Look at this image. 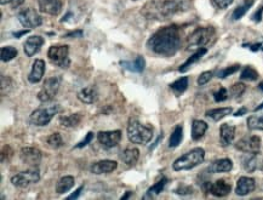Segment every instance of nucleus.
<instances>
[{
  "mask_svg": "<svg viewBox=\"0 0 263 200\" xmlns=\"http://www.w3.org/2000/svg\"><path fill=\"white\" fill-rule=\"evenodd\" d=\"M82 114L80 113H74V114H70V115H66V116H61L59 118V123H61L62 126L64 127H77L79 125L80 123H82Z\"/></svg>",
  "mask_w": 263,
  "mask_h": 200,
  "instance_id": "29",
  "label": "nucleus"
},
{
  "mask_svg": "<svg viewBox=\"0 0 263 200\" xmlns=\"http://www.w3.org/2000/svg\"><path fill=\"white\" fill-rule=\"evenodd\" d=\"M18 51L14 46H2L0 50V58L2 62H10L17 56Z\"/></svg>",
  "mask_w": 263,
  "mask_h": 200,
  "instance_id": "33",
  "label": "nucleus"
},
{
  "mask_svg": "<svg viewBox=\"0 0 263 200\" xmlns=\"http://www.w3.org/2000/svg\"><path fill=\"white\" fill-rule=\"evenodd\" d=\"M83 189H84V186H80L79 188H78L77 191L74 192V193H73V194H70V196L68 197V199H77L78 197L80 196V193H82V191H83Z\"/></svg>",
  "mask_w": 263,
  "mask_h": 200,
  "instance_id": "49",
  "label": "nucleus"
},
{
  "mask_svg": "<svg viewBox=\"0 0 263 200\" xmlns=\"http://www.w3.org/2000/svg\"><path fill=\"white\" fill-rule=\"evenodd\" d=\"M59 111V106L57 103L45 102L41 107L36 108L32 112L29 116V123L35 126H46Z\"/></svg>",
  "mask_w": 263,
  "mask_h": 200,
  "instance_id": "4",
  "label": "nucleus"
},
{
  "mask_svg": "<svg viewBox=\"0 0 263 200\" xmlns=\"http://www.w3.org/2000/svg\"><path fill=\"white\" fill-rule=\"evenodd\" d=\"M39 9L41 12L48 15L57 16L62 11V1L61 0H38Z\"/></svg>",
  "mask_w": 263,
  "mask_h": 200,
  "instance_id": "15",
  "label": "nucleus"
},
{
  "mask_svg": "<svg viewBox=\"0 0 263 200\" xmlns=\"http://www.w3.org/2000/svg\"><path fill=\"white\" fill-rule=\"evenodd\" d=\"M127 137L132 143L147 144L153 139V127L143 125L135 119H130L127 125Z\"/></svg>",
  "mask_w": 263,
  "mask_h": 200,
  "instance_id": "3",
  "label": "nucleus"
},
{
  "mask_svg": "<svg viewBox=\"0 0 263 200\" xmlns=\"http://www.w3.org/2000/svg\"><path fill=\"white\" fill-rule=\"evenodd\" d=\"M244 48H249L251 51H260L263 50V43H256V44H244Z\"/></svg>",
  "mask_w": 263,
  "mask_h": 200,
  "instance_id": "46",
  "label": "nucleus"
},
{
  "mask_svg": "<svg viewBox=\"0 0 263 200\" xmlns=\"http://www.w3.org/2000/svg\"><path fill=\"white\" fill-rule=\"evenodd\" d=\"M48 58L54 66L68 68L70 64L68 45H53L48 50Z\"/></svg>",
  "mask_w": 263,
  "mask_h": 200,
  "instance_id": "7",
  "label": "nucleus"
},
{
  "mask_svg": "<svg viewBox=\"0 0 263 200\" xmlns=\"http://www.w3.org/2000/svg\"><path fill=\"white\" fill-rule=\"evenodd\" d=\"M39 180H40V172L38 169H35V166H33L32 169H28V170L12 176L11 183L18 188H26L29 184L38 183Z\"/></svg>",
  "mask_w": 263,
  "mask_h": 200,
  "instance_id": "9",
  "label": "nucleus"
},
{
  "mask_svg": "<svg viewBox=\"0 0 263 200\" xmlns=\"http://www.w3.org/2000/svg\"><path fill=\"white\" fill-rule=\"evenodd\" d=\"M235 147L236 149L247 153V154H257L261 149V139L256 135L244 137L236 142Z\"/></svg>",
  "mask_w": 263,
  "mask_h": 200,
  "instance_id": "10",
  "label": "nucleus"
},
{
  "mask_svg": "<svg viewBox=\"0 0 263 200\" xmlns=\"http://www.w3.org/2000/svg\"><path fill=\"white\" fill-rule=\"evenodd\" d=\"M82 36L83 35V32L82 30H78V32H73V33H68V34H66L64 38H70V36Z\"/></svg>",
  "mask_w": 263,
  "mask_h": 200,
  "instance_id": "52",
  "label": "nucleus"
},
{
  "mask_svg": "<svg viewBox=\"0 0 263 200\" xmlns=\"http://www.w3.org/2000/svg\"><path fill=\"white\" fill-rule=\"evenodd\" d=\"M261 109H263V102L261 103V105H260V106H257V107L255 108V112H257V111H261Z\"/></svg>",
  "mask_w": 263,
  "mask_h": 200,
  "instance_id": "56",
  "label": "nucleus"
},
{
  "mask_svg": "<svg viewBox=\"0 0 263 200\" xmlns=\"http://www.w3.org/2000/svg\"><path fill=\"white\" fill-rule=\"evenodd\" d=\"M239 69H240V66H239V64H234V66H229V67H227V68L221 69V71L217 73V77L218 78H227L228 75L234 74V73L238 72Z\"/></svg>",
  "mask_w": 263,
  "mask_h": 200,
  "instance_id": "41",
  "label": "nucleus"
},
{
  "mask_svg": "<svg viewBox=\"0 0 263 200\" xmlns=\"http://www.w3.org/2000/svg\"><path fill=\"white\" fill-rule=\"evenodd\" d=\"M27 33H29V30H28V29H26V30H22V32L14 33V35H15V38H21V36H22V35H25V34H27Z\"/></svg>",
  "mask_w": 263,
  "mask_h": 200,
  "instance_id": "53",
  "label": "nucleus"
},
{
  "mask_svg": "<svg viewBox=\"0 0 263 200\" xmlns=\"http://www.w3.org/2000/svg\"><path fill=\"white\" fill-rule=\"evenodd\" d=\"M259 89L261 90L262 92H263V82H261V83H260V84H259Z\"/></svg>",
  "mask_w": 263,
  "mask_h": 200,
  "instance_id": "57",
  "label": "nucleus"
},
{
  "mask_svg": "<svg viewBox=\"0 0 263 200\" xmlns=\"http://www.w3.org/2000/svg\"><path fill=\"white\" fill-rule=\"evenodd\" d=\"M123 132L120 130H113V131H100L97 134V140L103 147L113 148L118 145L121 141Z\"/></svg>",
  "mask_w": 263,
  "mask_h": 200,
  "instance_id": "12",
  "label": "nucleus"
},
{
  "mask_svg": "<svg viewBox=\"0 0 263 200\" xmlns=\"http://www.w3.org/2000/svg\"><path fill=\"white\" fill-rule=\"evenodd\" d=\"M259 78V73L255 71L252 67H245V68L241 71L240 74V79L243 80H250V82H254V80H257Z\"/></svg>",
  "mask_w": 263,
  "mask_h": 200,
  "instance_id": "38",
  "label": "nucleus"
},
{
  "mask_svg": "<svg viewBox=\"0 0 263 200\" xmlns=\"http://www.w3.org/2000/svg\"><path fill=\"white\" fill-rule=\"evenodd\" d=\"M120 66L123 68L127 69L130 72L134 73H142L146 68V61L142 56H137L136 59L134 62L131 61H121Z\"/></svg>",
  "mask_w": 263,
  "mask_h": 200,
  "instance_id": "23",
  "label": "nucleus"
},
{
  "mask_svg": "<svg viewBox=\"0 0 263 200\" xmlns=\"http://www.w3.org/2000/svg\"><path fill=\"white\" fill-rule=\"evenodd\" d=\"M213 77V73L207 71V72H203L202 74L199 75V78H198V85H205L206 83H209L211 79H212Z\"/></svg>",
  "mask_w": 263,
  "mask_h": 200,
  "instance_id": "44",
  "label": "nucleus"
},
{
  "mask_svg": "<svg viewBox=\"0 0 263 200\" xmlns=\"http://www.w3.org/2000/svg\"><path fill=\"white\" fill-rule=\"evenodd\" d=\"M244 168H245L246 171L249 172H254L257 168V159H256V154H250V157H247L244 159L243 163Z\"/></svg>",
  "mask_w": 263,
  "mask_h": 200,
  "instance_id": "39",
  "label": "nucleus"
},
{
  "mask_svg": "<svg viewBox=\"0 0 263 200\" xmlns=\"http://www.w3.org/2000/svg\"><path fill=\"white\" fill-rule=\"evenodd\" d=\"M232 187L226 180H217L210 184V193L215 197H226L231 193Z\"/></svg>",
  "mask_w": 263,
  "mask_h": 200,
  "instance_id": "20",
  "label": "nucleus"
},
{
  "mask_svg": "<svg viewBox=\"0 0 263 200\" xmlns=\"http://www.w3.org/2000/svg\"><path fill=\"white\" fill-rule=\"evenodd\" d=\"M182 139H183V127L181 125H177L175 127V130L171 134L170 140H169V147L170 148H176L178 147L179 143L182 142Z\"/></svg>",
  "mask_w": 263,
  "mask_h": 200,
  "instance_id": "32",
  "label": "nucleus"
},
{
  "mask_svg": "<svg viewBox=\"0 0 263 200\" xmlns=\"http://www.w3.org/2000/svg\"><path fill=\"white\" fill-rule=\"evenodd\" d=\"M46 144H48L50 148H53V149H58V148H61L62 145H63V139H62L61 134H59V132H54V134H51L50 136L46 139Z\"/></svg>",
  "mask_w": 263,
  "mask_h": 200,
  "instance_id": "35",
  "label": "nucleus"
},
{
  "mask_svg": "<svg viewBox=\"0 0 263 200\" xmlns=\"http://www.w3.org/2000/svg\"><path fill=\"white\" fill-rule=\"evenodd\" d=\"M118 168V163L114 162V160H100V162H96L91 165V172L95 173V175H102V173H111L113 172L116 169Z\"/></svg>",
  "mask_w": 263,
  "mask_h": 200,
  "instance_id": "16",
  "label": "nucleus"
},
{
  "mask_svg": "<svg viewBox=\"0 0 263 200\" xmlns=\"http://www.w3.org/2000/svg\"><path fill=\"white\" fill-rule=\"evenodd\" d=\"M205 158V150L203 148H194L191 152L186 153L178 159H176L173 164V169L175 171H183V170H191L195 168L199 164L204 162Z\"/></svg>",
  "mask_w": 263,
  "mask_h": 200,
  "instance_id": "5",
  "label": "nucleus"
},
{
  "mask_svg": "<svg viewBox=\"0 0 263 200\" xmlns=\"http://www.w3.org/2000/svg\"><path fill=\"white\" fill-rule=\"evenodd\" d=\"M44 45V38L40 35H33L26 40V43L23 44V50L25 54L28 57L34 56L35 54H38L40 51L41 46Z\"/></svg>",
  "mask_w": 263,
  "mask_h": 200,
  "instance_id": "14",
  "label": "nucleus"
},
{
  "mask_svg": "<svg viewBox=\"0 0 263 200\" xmlns=\"http://www.w3.org/2000/svg\"><path fill=\"white\" fill-rule=\"evenodd\" d=\"M120 158L126 165L134 166L139 162L140 150L137 148H126L123 152V154L120 155Z\"/></svg>",
  "mask_w": 263,
  "mask_h": 200,
  "instance_id": "24",
  "label": "nucleus"
},
{
  "mask_svg": "<svg viewBox=\"0 0 263 200\" xmlns=\"http://www.w3.org/2000/svg\"><path fill=\"white\" fill-rule=\"evenodd\" d=\"M233 168V163L231 159H218L215 160L211 165L209 166V171L211 173H222V172H229Z\"/></svg>",
  "mask_w": 263,
  "mask_h": 200,
  "instance_id": "22",
  "label": "nucleus"
},
{
  "mask_svg": "<svg viewBox=\"0 0 263 200\" xmlns=\"http://www.w3.org/2000/svg\"><path fill=\"white\" fill-rule=\"evenodd\" d=\"M131 194H132V192H126V194H125V196H123V197H121V200H124V199H127V198H129V197H130V196H131Z\"/></svg>",
  "mask_w": 263,
  "mask_h": 200,
  "instance_id": "54",
  "label": "nucleus"
},
{
  "mask_svg": "<svg viewBox=\"0 0 263 200\" xmlns=\"http://www.w3.org/2000/svg\"><path fill=\"white\" fill-rule=\"evenodd\" d=\"M14 82H12L11 78L5 77V75H1V95H9L11 92V90L14 89Z\"/></svg>",
  "mask_w": 263,
  "mask_h": 200,
  "instance_id": "37",
  "label": "nucleus"
},
{
  "mask_svg": "<svg viewBox=\"0 0 263 200\" xmlns=\"http://www.w3.org/2000/svg\"><path fill=\"white\" fill-rule=\"evenodd\" d=\"M23 1H25V0H11V6L14 7V9H16V7L21 6V5L23 4Z\"/></svg>",
  "mask_w": 263,
  "mask_h": 200,
  "instance_id": "51",
  "label": "nucleus"
},
{
  "mask_svg": "<svg viewBox=\"0 0 263 200\" xmlns=\"http://www.w3.org/2000/svg\"><path fill=\"white\" fill-rule=\"evenodd\" d=\"M175 192L177 194H191L192 193V188H191V187H188V186H179Z\"/></svg>",
  "mask_w": 263,
  "mask_h": 200,
  "instance_id": "47",
  "label": "nucleus"
},
{
  "mask_svg": "<svg viewBox=\"0 0 263 200\" xmlns=\"http://www.w3.org/2000/svg\"><path fill=\"white\" fill-rule=\"evenodd\" d=\"M206 53H207V49H206V48H200V49H198L197 53H194L193 55H192V56L189 57V58L187 59V61L184 62V63L182 64L181 67H179L178 71L181 72V73L187 72L189 68H191L192 66H193L194 63H197V62L199 61V59L202 58V57L204 56V55L206 54Z\"/></svg>",
  "mask_w": 263,
  "mask_h": 200,
  "instance_id": "25",
  "label": "nucleus"
},
{
  "mask_svg": "<svg viewBox=\"0 0 263 200\" xmlns=\"http://www.w3.org/2000/svg\"><path fill=\"white\" fill-rule=\"evenodd\" d=\"M235 137V126L222 124L220 127V142L222 147H228Z\"/></svg>",
  "mask_w": 263,
  "mask_h": 200,
  "instance_id": "18",
  "label": "nucleus"
},
{
  "mask_svg": "<svg viewBox=\"0 0 263 200\" xmlns=\"http://www.w3.org/2000/svg\"><path fill=\"white\" fill-rule=\"evenodd\" d=\"M183 0H152L141 10V14L149 20H166L187 9Z\"/></svg>",
  "mask_w": 263,
  "mask_h": 200,
  "instance_id": "2",
  "label": "nucleus"
},
{
  "mask_svg": "<svg viewBox=\"0 0 263 200\" xmlns=\"http://www.w3.org/2000/svg\"><path fill=\"white\" fill-rule=\"evenodd\" d=\"M74 183L75 180L73 176H64V177L59 178L58 182L56 183V192L58 194L67 193L74 187Z\"/></svg>",
  "mask_w": 263,
  "mask_h": 200,
  "instance_id": "26",
  "label": "nucleus"
},
{
  "mask_svg": "<svg viewBox=\"0 0 263 200\" xmlns=\"http://www.w3.org/2000/svg\"><path fill=\"white\" fill-rule=\"evenodd\" d=\"M247 127L250 130H263V115H252L247 119Z\"/></svg>",
  "mask_w": 263,
  "mask_h": 200,
  "instance_id": "36",
  "label": "nucleus"
},
{
  "mask_svg": "<svg viewBox=\"0 0 263 200\" xmlns=\"http://www.w3.org/2000/svg\"><path fill=\"white\" fill-rule=\"evenodd\" d=\"M262 12H263V7L261 6L254 15H252V20H254L255 22H260L262 18Z\"/></svg>",
  "mask_w": 263,
  "mask_h": 200,
  "instance_id": "48",
  "label": "nucleus"
},
{
  "mask_svg": "<svg viewBox=\"0 0 263 200\" xmlns=\"http://www.w3.org/2000/svg\"><path fill=\"white\" fill-rule=\"evenodd\" d=\"M209 129V125H207L205 121L203 120H193V124H192V139L194 141H198V140L202 139L204 136L205 132Z\"/></svg>",
  "mask_w": 263,
  "mask_h": 200,
  "instance_id": "27",
  "label": "nucleus"
},
{
  "mask_svg": "<svg viewBox=\"0 0 263 200\" xmlns=\"http://www.w3.org/2000/svg\"><path fill=\"white\" fill-rule=\"evenodd\" d=\"M228 91L225 89V87H221L220 90L216 91L213 93V98H215L216 102H222V101H226L228 98Z\"/></svg>",
  "mask_w": 263,
  "mask_h": 200,
  "instance_id": "42",
  "label": "nucleus"
},
{
  "mask_svg": "<svg viewBox=\"0 0 263 200\" xmlns=\"http://www.w3.org/2000/svg\"><path fill=\"white\" fill-rule=\"evenodd\" d=\"M232 112H233V109H232L231 107L215 108V109H210V111H207L205 115H206L207 118L212 119L213 121H220L221 119L226 118V116L229 115V114H232Z\"/></svg>",
  "mask_w": 263,
  "mask_h": 200,
  "instance_id": "28",
  "label": "nucleus"
},
{
  "mask_svg": "<svg viewBox=\"0 0 263 200\" xmlns=\"http://www.w3.org/2000/svg\"><path fill=\"white\" fill-rule=\"evenodd\" d=\"M93 137H95V134H93L92 131H88V134H87V136L84 137V140H82V141L79 142V143H78L77 145H75V149H80V148H84V147H87V145L90 143L91 141H92L93 140Z\"/></svg>",
  "mask_w": 263,
  "mask_h": 200,
  "instance_id": "43",
  "label": "nucleus"
},
{
  "mask_svg": "<svg viewBox=\"0 0 263 200\" xmlns=\"http://www.w3.org/2000/svg\"><path fill=\"white\" fill-rule=\"evenodd\" d=\"M247 113V108L246 107H241L240 109H238V111L234 113V116H241L244 115V114Z\"/></svg>",
  "mask_w": 263,
  "mask_h": 200,
  "instance_id": "50",
  "label": "nucleus"
},
{
  "mask_svg": "<svg viewBox=\"0 0 263 200\" xmlns=\"http://www.w3.org/2000/svg\"><path fill=\"white\" fill-rule=\"evenodd\" d=\"M20 158L23 163L30 166H38L41 162V152L35 147H23L20 152Z\"/></svg>",
  "mask_w": 263,
  "mask_h": 200,
  "instance_id": "13",
  "label": "nucleus"
},
{
  "mask_svg": "<svg viewBox=\"0 0 263 200\" xmlns=\"http://www.w3.org/2000/svg\"><path fill=\"white\" fill-rule=\"evenodd\" d=\"M254 2H255L254 0H245V2H244L243 5H240V6H238L235 10H234L233 14H232V18L235 21L240 20V18L243 17L247 11H249L250 7L254 5Z\"/></svg>",
  "mask_w": 263,
  "mask_h": 200,
  "instance_id": "34",
  "label": "nucleus"
},
{
  "mask_svg": "<svg viewBox=\"0 0 263 200\" xmlns=\"http://www.w3.org/2000/svg\"><path fill=\"white\" fill-rule=\"evenodd\" d=\"M188 87V78L182 77L170 84V89L174 91L176 96H181Z\"/></svg>",
  "mask_w": 263,
  "mask_h": 200,
  "instance_id": "31",
  "label": "nucleus"
},
{
  "mask_svg": "<svg viewBox=\"0 0 263 200\" xmlns=\"http://www.w3.org/2000/svg\"><path fill=\"white\" fill-rule=\"evenodd\" d=\"M234 0H211V2H212V5L215 7H217V9H227L229 5L233 2Z\"/></svg>",
  "mask_w": 263,
  "mask_h": 200,
  "instance_id": "45",
  "label": "nucleus"
},
{
  "mask_svg": "<svg viewBox=\"0 0 263 200\" xmlns=\"http://www.w3.org/2000/svg\"><path fill=\"white\" fill-rule=\"evenodd\" d=\"M182 32L176 25L158 29L147 41V48L160 56H174L181 48Z\"/></svg>",
  "mask_w": 263,
  "mask_h": 200,
  "instance_id": "1",
  "label": "nucleus"
},
{
  "mask_svg": "<svg viewBox=\"0 0 263 200\" xmlns=\"http://www.w3.org/2000/svg\"><path fill=\"white\" fill-rule=\"evenodd\" d=\"M166 183H168V178H161L160 181H158L154 186L150 187V188L146 192V194L143 196V199H152L154 198L155 196H158V194H160L161 192L164 191V188H165Z\"/></svg>",
  "mask_w": 263,
  "mask_h": 200,
  "instance_id": "30",
  "label": "nucleus"
},
{
  "mask_svg": "<svg viewBox=\"0 0 263 200\" xmlns=\"http://www.w3.org/2000/svg\"><path fill=\"white\" fill-rule=\"evenodd\" d=\"M61 82L62 78L59 77V75H55V77L46 79L45 82H44L43 87H41V90L39 91L38 93L39 101L43 103L53 101L55 96L58 92L59 86H61Z\"/></svg>",
  "mask_w": 263,
  "mask_h": 200,
  "instance_id": "8",
  "label": "nucleus"
},
{
  "mask_svg": "<svg viewBox=\"0 0 263 200\" xmlns=\"http://www.w3.org/2000/svg\"><path fill=\"white\" fill-rule=\"evenodd\" d=\"M256 187V182L254 178L251 177H240L236 183L235 193L238 196H247L249 193H251L252 191Z\"/></svg>",
  "mask_w": 263,
  "mask_h": 200,
  "instance_id": "19",
  "label": "nucleus"
},
{
  "mask_svg": "<svg viewBox=\"0 0 263 200\" xmlns=\"http://www.w3.org/2000/svg\"><path fill=\"white\" fill-rule=\"evenodd\" d=\"M77 96L83 103L92 105V103H95L96 101L98 100V91L96 89V86H93V85H88V86L80 90Z\"/></svg>",
  "mask_w": 263,
  "mask_h": 200,
  "instance_id": "17",
  "label": "nucleus"
},
{
  "mask_svg": "<svg viewBox=\"0 0 263 200\" xmlns=\"http://www.w3.org/2000/svg\"><path fill=\"white\" fill-rule=\"evenodd\" d=\"M245 90H246L245 84H243V83H235V84L232 85V87H231L232 97H234V98L240 97V96L245 92Z\"/></svg>",
  "mask_w": 263,
  "mask_h": 200,
  "instance_id": "40",
  "label": "nucleus"
},
{
  "mask_svg": "<svg viewBox=\"0 0 263 200\" xmlns=\"http://www.w3.org/2000/svg\"><path fill=\"white\" fill-rule=\"evenodd\" d=\"M9 2H11V0H0V4L1 5H6L9 4Z\"/></svg>",
  "mask_w": 263,
  "mask_h": 200,
  "instance_id": "55",
  "label": "nucleus"
},
{
  "mask_svg": "<svg viewBox=\"0 0 263 200\" xmlns=\"http://www.w3.org/2000/svg\"><path fill=\"white\" fill-rule=\"evenodd\" d=\"M215 35V28L213 27H199L192 33L187 39V46L188 49H200L210 43L211 39Z\"/></svg>",
  "mask_w": 263,
  "mask_h": 200,
  "instance_id": "6",
  "label": "nucleus"
},
{
  "mask_svg": "<svg viewBox=\"0 0 263 200\" xmlns=\"http://www.w3.org/2000/svg\"><path fill=\"white\" fill-rule=\"evenodd\" d=\"M17 18L21 25L27 28H36L43 23V18L40 17V15L34 9H30V7L21 11L17 15Z\"/></svg>",
  "mask_w": 263,
  "mask_h": 200,
  "instance_id": "11",
  "label": "nucleus"
},
{
  "mask_svg": "<svg viewBox=\"0 0 263 200\" xmlns=\"http://www.w3.org/2000/svg\"><path fill=\"white\" fill-rule=\"evenodd\" d=\"M44 73H45V62L43 59H35V62L33 63L32 72L28 75V80L33 84L39 83L44 77Z\"/></svg>",
  "mask_w": 263,
  "mask_h": 200,
  "instance_id": "21",
  "label": "nucleus"
}]
</instances>
